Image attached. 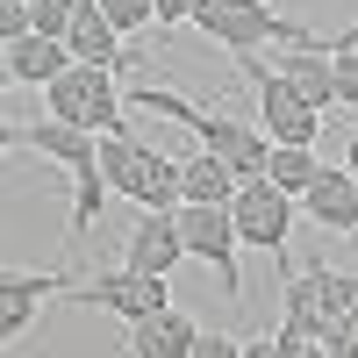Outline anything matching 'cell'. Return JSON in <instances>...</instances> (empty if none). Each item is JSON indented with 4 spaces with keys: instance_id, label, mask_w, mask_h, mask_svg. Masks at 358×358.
Returning <instances> with one entry per match:
<instances>
[{
    "instance_id": "4fadbf2b",
    "label": "cell",
    "mask_w": 358,
    "mask_h": 358,
    "mask_svg": "<svg viewBox=\"0 0 358 358\" xmlns=\"http://www.w3.org/2000/svg\"><path fill=\"white\" fill-rule=\"evenodd\" d=\"M194 344H201V322L179 315V308H158V315L129 322V351L122 358H187Z\"/></svg>"
},
{
    "instance_id": "4316f807",
    "label": "cell",
    "mask_w": 358,
    "mask_h": 358,
    "mask_svg": "<svg viewBox=\"0 0 358 358\" xmlns=\"http://www.w3.org/2000/svg\"><path fill=\"white\" fill-rule=\"evenodd\" d=\"M151 8H158V29H172V22H194L201 0H151Z\"/></svg>"
},
{
    "instance_id": "9c48e42d",
    "label": "cell",
    "mask_w": 358,
    "mask_h": 358,
    "mask_svg": "<svg viewBox=\"0 0 358 358\" xmlns=\"http://www.w3.org/2000/svg\"><path fill=\"white\" fill-rule=\"evenodd\" d=\"M79 301L86 308H108V315H122V322H143V315H158V308H172V287L158 280V273H101V280H86L79 287Z\"/></svg>"
},
{
    "instance_id": "f1b7e54d",
    "label": "cell",
    "mask_w": 358,
    "mask_h": 358,
    "mask_svg": "<svg viewBox=\"0 0 358 358\" xmlns=\"http://www.w3.org/2000/svg\"><path fill=\"white\" fill-rule=\"evenodd\" d=\"M244 358H280V344H244Z\"/></svg>"
},
{
    "instance_id": "8fae6325",
    "label": "cell",
    "mask_w": 358,
    "mask_h": 358,
    "mask_svg": "<svg viewBox=\"0 0 358 358\" xmlns=\"http://www.w3.org/2000/svg\"><path fill=\"white\" fill-rule=\"evenodd\" d=\"M301 208L315 215V229L351 236V229H358V172H351V165H344V172H330V165H322V172H315V187L301 194Z\"/></svg>"
},
{
    "instance_id": "cb8c5ba5",
    "label": "cell",
    "mask_w": 358,
    "mask_h": 358,
    "mask_svg": "<svg viewBox=\"0 0 358 358\" xmlns=\"http://www.w3.org/2000/svg\"><path fill=\"white\" fill-rule=\"evenodd\" d=\"M280 358H330V351H322V337L315 330H301V322H280Z\"/></svg>"
},
{
    "instance_id": "603a6c76",
    "label": "cell",
    "mask_w": 358,
    "mask_h": 358,
    "mask_svg": "<svg viewBox=\"0 0 358 358\" xmlns=\"http://www.w3.org/2000/svg\"><path fill=\"white\" fill-rule=\"evenodd\" d=\"M337 108H358V36L337 43Z\"/></svg>"
},
{
    "instance_id": "52a82bcc",
    "label": "cell",
    "mask_w": 358,
    "mask_h": 358,
    "mask_svg": "<svg viewBox=\"0 0 358 358\" xmlns=\"http://www.w3.org/2000/svg\"><path fill=\"white\" fill-rule=\"evenodd\" d=\"M229 215H236V236L244 244H258V251H287V229H294V194H280L273 179H244L236 187V201H229Z\"/></svg>"
},
{
    "instance_id": "7402d4cb",
    "label": "cell",
    "mask_w": 358,
    "mask_h": 358,
    "mask_svg": "<svg viewBox=\"0 0 358 358\" xmlns=\"http://www.w3.org/2000/svg\"><path fill=\"white\" fill-rule=\"evenodd\" d=\"M322 351H330V358H358V308L322 322Z\"/></svg>"
},
{
    "instance_id": "ba28073f",
    "label": "cell",
    "mask_w": 358,
    "mask_h": 358,
    "mask_svg": "<svg viewBox=\"0 0 358 358\" xmlns=\"http://www.w3.org/2000/svg\"><path fill=\"white\" fill-rule=\"evenodd\" d=\"M122 265H129V273H158V280H172L179 265H187L179 208H143L136 229H129V244H122Z\"/></svg>"
},
{
    "instance_id": "d6986e66",
    "label": "cell",
    "mask_w": 358,
    "mask_h": 358,
    "mask_svg": "<svg viewBox=\"0 0 358 358\" xmlns=\"http://www.w3.org/2000/svg\"><path fill=\"white\" fill-rule=\"evenodd\" d=\"M308 287H315V301H322V322L358 308V280L351 273H330V265H308Z\"/></svg>"
},
{
    "instance_id": "2e32d148",
    "label": "cell",
    "mask_w": 358,
    "mask_h": 358,
    "mask_svg": "<svg viewBox=\"0 0 358 358\" xmlns=\"http://www.w3.org/2000/svg\"><path fill=\"white\" fill-rule=\"evenodd\" d=\"M236 187H244V179H236L215 151H194L187 165H179V194L201 201V208H229V201H236ZM187 201H179V208H187Z\"/></svg>"
},
{
    "instance_id": "e0dca14e",
    "label": "cell",
    "mask_w": 358,
    "mask_h": 358,
    "mask_svg": "<svg viewBox=\"0 0 358 358\" xmlns=\"http://www.w3.org/2000/svg\"><path fill=\"white\" fill-rule=\"evenodd\" d=\"M315 172H322L315 143H273V158H265V179H273L280 194H294V201H301V194L315 187Z\"/></svg>"
},
{
    "instance_id": "484cf974",
    "label": "cell",
    "mask_w": 358,
    "mask_h": 358,
    "mask_svg": "<svg viewBox=\"0 0 358 358\" xmlns=\"http://www.w3.org/2000/svg\"><path fill=\"white\" fill-rule=\"evenodd\" d=\"M187 358H244V344H236V337H222V330H201V344H194Z\"/></svg>"
},
{
    "instance_id": "ffe728a7",
    "label": "cell",
    "mask_w": 358,
    "mask_h": 358,
    "mask_svg": "<svg viewBox=\"0 0 358 358\" xmlns=\"http://www.w3.org/2000/svg\"><path fill=\"white\" fill-rule=\"evenodd\" d=\"M101 15L122 29V36H143V29H158V8H151V0H101Z\"/></svg>"
},
{
    "instance_id": "5bb4252c",
    "label": "cell",
    "mask_w": 358,
    "mask_h": 358,
    "mask_svg": "<svg viewBox=\"0 0 358 358\" xmlns=\"http://www.w3.org/2000/svg\"><path fill=\"white\" fill-rule=\"evenodd\" d=\"M65 43H72V57L79 65H129L122 57V29H115L108 15H101V0H79V15H72V29H65Z\"/></svg>"
},
{
    "instance_id": "30bf717a",
    "label": "cell",
    "mask_w": 358,
    "mask_h": 358,
    "mask_svg": "<svg viewBox=\"0 0 358 358\" xmlns=\"http://www.w3.org/2000/svg\"><path fill=\"white\" fill-rule=\"evenodd\" d=\"M8 143H29L36 158H57L65 172H94V165H101V136L79 129V122H57V115H43L29 136H8Z\"/></svg>"
},
{
    "instance_id": "d4e9b609",
    "label": "cell",
    "mask_w": 358,
    "mask_h": 358,
    "mask_svg": "<svg viewBox=\"0 0 358 358\" xmlns=\"http://www.w3.org/2000/svg\"><path fill=\"white\" fill-rule=\"evenodd\" d=\"M29 0H0V43H15V36H29Z\"/></svg>"
},
{
    "instance_id": "9a60e30c",
    "label": "cell",
    "mask_w": 358,
    "mask_h": 358,
    "mask_svg": "<svg viewBox=\"0 0 358 358\" xmlns=\"http://www.w3.org/2000/svg\"><path fill=\"white\" fill-rule=\"evenodd\" d=\"M50 287H57L50 273H0V337H8V344L36 322V308H43Z\"/></svg>"
},
{
    "instance_id": "5b68a950",
    "label": "cell",
    "mask_w": 358,
    "mask_h": 358,
    "mask_svg": "<svg viewBox=\"0 0 358 358\" xmlns=\"http://www.w3.org/2000/svg\"><path fill=\"white\" fill-rule=\"evenodd\" d=\"M50 115L57 122H79V129H122V94H115V72L108 65H65L50 86Z\"/></svg>"
},
{
    "instance_id": "44dd1931",
    "label": "cell",
    "mask_w": 358,
    "mask_h": 358,
    "mask_svg": "<svg viewBox=\"0 0 358 358\" xmlns=\"http://www.w3.org/2000/svg\"><path fill=\"white\" fill-rule=\"evenodd\" d=\"M79 15V0H29V22H36V36H65Z\"/></svg>"
},
{
    "instance_id": "277c9868",
    "label": "cell",
    "mask_w": 358,
    "mask_h": 358,
    "mask_svg": "<svg viewBox=\"0 0 358 358\" xmlns=\"http://www.w3.org/2000/svg\"><path fill=\"white\" fill-rule=\"evenodd\" d=\"M244 72H251V86H258V129L273 136V143H315V129H322V108L294 86L280 65H258V57L244 50Z\"/></svg>"
},
{
    "instance_id": "83f0119b",
    "label": "cell",
    "mask_w": 358,
    "mask_h": 358,
    "mask_svg": "<svg viewBox=\"0 0 358 358\" xmlns=\"http://www.w3.org/2000/svg\"><path fill=\"white\" fill-rule=\"evenodd\" d=\"M344 165L358 172V122H351V136H344Z\"/></svg>"
},
{
    "instance_id": "6da1fadb",
    "label": "cell",
    "mask_w": 358,
    "mask_h": 358,
    "mask_svg": "<svg viewBox=\"0 0 358 358\" xmlns=\"http://www.w3.org/2000/svg\"><path fill=\"white\" fill-rule=\"evenodd\" d=\"M136 115H172V122H187L201 136V151H215L236 179H265V158H273V136L251 129V122H236V115H201L194 101H179V94H143L136 86Z\"/></svg>"
},
{
    "instance_id": "ac0fdd59",
    "label": "cell",
    "mask_w": 358,
    "mask_h": 358,
    "mask_svg": "<svg viewBox=\"0 0 358 358\" xmlns=\"http://www.w3.org/2000/svg\"><path fill=\"white\" fill-rule=\"evenodd\" d=\"M101 194H108V172H101V165H94V172H72V222H65V236H86V229H94Z\"/></svg>"
},
{
    "instance_id": "3957f363",
    "label": "cell",
    "mask_w": 358,
    "mask_h": 358,
    "mask_svg": "<svg viewBox=\"0 0 358 358\" xmlns=\"http://www.w3.org/2000/svg\"><path fill=\"white\" fill-rule=\"evenodd\" d=\"M194 29L201 36H215L222 50H258V43H315L308 29H294V22H280L265 0H201L194 8Z\"/></svg>"
},
{
    "instance_id": "7a4b0ae2",
    "label": "cell",
    "mask_w": 358,
    "mask_h": 358,
    "mask_svg": "<svg viewBox=\"0 0 358 358\" xmlns=\"http://www.w3.org/2000/svg\"><path fill=\"white\" fill-rule=\"evenodd\" d=\"M101 172H108V187L129 194L136 208H179V201H187V194H179V158L151 151V143L129 136V129L101 136Z\"/></svg>"
},
{
    "instance_id": "8992f818",
    "label": "cell",
    "mask_w": 358,
    "mask_h": 358,
    "mask_svg": "<svg viewBox=\"0 0 358 358\" xmlns=\"http://www.w3.org/2000/svg\"><path fill=\"white\" fill-rule=\"evenodd\" d=\"M179 236H187V258H201V265H215V280H222V294L229 301H244V287H236V215L229 208H201V201H187L179 208Z\"/></svg>"
},
{
    "instance_id": "7c38bea8",
    "label": "cell",
    "mask_w": 358,
    "mask_h": 358,
    "mask_svg": "<svg viewBox=\"0 0 358 358\" xmlns=\"http://www.w3.org/2000/svg\"><path fill=\"white\" fill-rule=\"evenodd\" d=\"M0 57H8V79H15V86H50L65 65H79L65 36H36V29L15 36V43H0Z\"/></svg>"
}]
</instances>
